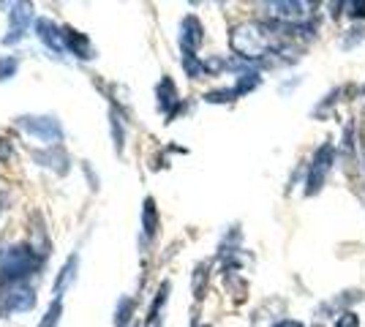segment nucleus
Returning a JSON list of instances; mask_svg holds the SVG:
<instances>
[{
  "label": "nucleus",
  "instance_id": "9",
  "mask_svg": "<svg viewBox=\"0 0 365 327\" xmlns=\"http://www.w3.org/2000/svg\"><path fill=\"white\" fill-rule=\"evenodd\" d=\"M76 267H79V256H68L66 259V265L61 267V273H58V279H55V300H63V292L68 289V284L74 281L76 276Z\"/></svg>",
  "mask_w": 365,
  "mask_h": 327
},
{
  "label": "nucleus",
  "instance_id": "8",
  "mask_svg": "<svg viewBox=\"0 0 365 327\" xmlns=\"http://www.w3.org/2000/svg\"><path fill=\"white\" fill-rule=\"evenodd\" d=\"M180 41H182V49H185L188 55H194V52H197V47L202 44V25H199L197 16H185V19H182Z\"/></svg>",
  "mask_w": 365,
  "mask_h": 327
},
{
  "label": "nucleus",
  "instance_id": "2",
  "mask_svg": "<svg viewBox=\"0 0 365 327\" xmlns=\"http://www.w3.org/2000/svg\"><path fill=\"white\" fill-rule=\"evenodd\" d=\"M232 49L245 58V61H257L262 55H267L270 49V33L259 25H240L232 31V38H229Z\"/></svg>",
  "mask_w": 365,
  "mask_h": 327
},
{
  "label": "nucleus",
  "instance_id": "5",
  "mask_svg": "<svg viewBox=\"0 0 365 327\" xmlns=\"http://www.w3.org/2000/svg\"><path fill=\"white\" fill-rule=\"evenodd\" d=\"M36 306V292L28 289L25 284H14V286H6V295H3V313H25Z\"/></svg>",
  "mask_w": 365,
  "mask_h": 327
},
{
  "label": "nucleus",
  "instance_id": "3",
  "mask_svg": "<svg viewBox=\"0 0 365 327\" xmlns=\"http://www.w3.org/2000/svg\"><path fill=\"white\" fill-rule=\"evenodd\" d=\"M19 125L33 140L46 142L49 147H55L63 140V128L58 123V118H52V115H25V118H19Z\"/></svg>",
  "mask_w": 365,
  "mask_h": 327
},
{
  "label": "nucleus",
  "instance_id": "10",
  "mask_svg": "<svg viewBox=\"0 0 365 327\" xmlns=\"http://www.w3.org/2000/svg\"><path fill=\"white\" fill-rule=\"evenodd\" d=\"M158 107L167 112V118H172V107H178V90L172 85V79H161L158 85Z\"/></svg>",
  "mask_w": 365,
  "mask_h": 327
},
{
  "label": "nucleus",
  "instance_id": "15",
  "mask_svg": "<svg viewBox=\"0 0 365 327\" xmlns=\"http://www.w3.org/2000/svg\"><path fill=\"white\" fill-rule=\"evenodd\" d=\"M338 327H357V316H354V313H344V316L338 319Z\"/></svg>",
  "mask_w": 365,
  "mask_h": 327
},
{
  "label": "nucleus",
  "instance_id": "18",
  "mask_svg": "<svg viewBox=\"0 0 365 327\" xmlns=\"http://www.w3.org/2000/svg\"><path fill=\"white\" fill-rule=\"evenodd\" d=\"M0 213H3V207H0Z\"/></svg>",
  "mask_w": 365,
  "mask_h": 327
},
{
  "label": "nucleus",
  "instance_id": "11",
  "mask_svg": "<svg viewBox=\"0 0 365 327\" xmlns=\"http://www.w3.org/2000/svg\"><path fill=\"white\" fill-rule=\"evenodd\" d=\"M142 229L148 237L158 232V210H155V202H153V197L145 199V210H142Z\"/></svg>",
  "mask_w": 365,
  "mask_h": 327
},
{
  "label": "nucleus",
  "instance_id": "16",
  "mask_svg": "<svg viewBox=\"0 0 365 327\" xmlns=\"http://www.w3.org/2000/svg\"><path fill=\"white\" fill-rule=\"evenodd\" d=\"M275 327H303L300 322H294V319H287V322H278Z\"/></svg>",
  "mask_w": 365,
  "mask_h": 327
},
{
  "label": "nucleus",
  "instance_id": "1",
  "mask_svg": "<svg viewBox=\"0 0 365 327\" xmlns=\"http://www.w3.org/2000/svg\"><path fill=\"white\" fill-rule=\"evenodd\" d=\"M44 262L41 254H36L33 246H11L0 256V286H14L33 276Z\"/></svg>",
  "mask_w": 365,
  "mask_h": 327
},
{
  "label": "nucleus",
  "instance_id": "17",
  "mask_svg": "<svg viewBox=\"0 0 365 327\" xmlns=\"http://www.w3.org/2000/svg\"><path fill=\"white\" fill-rule=\"evenodd\" d=\"M11 156V150H6V147H0V161H6V158Z\"/></svg>",
  "mask_w": 365,
  "mask_h": 327
},
{
  "label": "nucleus",
  "instance_id": "4",
  "mask_svg": "<svg viewBox=\"0 0 365 327\" xmlns=\"http://www.w3.org/2000/svg\"><path fill=\"white\" fill-rule=\"evenodd\" d=\"M9 33H6V38H3V44H16V41H22L28 31H31V22H33V6L31 3H11L9 6Z\"/></svg>",
  "mask_w": 365,
  "mask_h": 327
},
{
  "label": "nucleus",
  "instance_id": "7",
  "mask_svg": "<svg viewBox=\"0 0 365 327\" xmlns=\"http://www.w3.org/2000/svg\"><path fill=\"white\" fill-rule=\"evenodd\" d=\"M63 44H66L68 52H74L79 61H91V58H96V49H93L91 38H88L85 33L74 31L71 25L63 28Z\"/></svg>",
  "mask_w": 365,
  "mask_h": 327
},
{
  "label": "nucleus",
  "instance_id": "6",
  "mask_svg": "<svg viewBox=\"0 0 365 327\" xmlns=\"http://www.w3.org/2000/svg\"><path fill=\"white\" fill-rule=\"evenodd\" d=\"M36 36L41 38V44H44L55 58H61L63 52H66V44H63V28H58L52 19L41 16V19L36 22Z\"/></svg>",
  "mask_w": 365,
  "mask_h": 327
},
{
  "label": "nucleus",
  "instance_id": "12",
  "mask_svg": "<svg viewBox=\"0 0 365 327\" xmlns=\"http://www.w3.org/2000/svg\"><path fill=\"white\" fill-rule=\"evenodd\" d=\"M131 313H134V300L123 297L120 306H118V311H115V325H118V327H128V322H131Z\"/></svg>",
  "mask_w": 365,
  "mask_h": 327
},
{
  "label": "nucleus",
  "instance_id": "13",
  "mask_svg": "<svg viewBox=\"0 0 365 327\" xmlns=\"http://www.w3.org/2000/svg\"><path fill=\"white\" fill-rule=\"evenodd\" d=\"M61 313H63V300H52V306H49V311L44 313V319H41L38 327H58Z\"/></svg>",
  "mask_w": 365,
  "mask_h": 327
},
{
  "label": "nucleus",
  "instance_id": "14",
  "mask_svg": "<svg viewBox=\"0 0 365 327\" xmlns=\"http://www.w3.org/2000/svg\"><path fill=\"white\" fill-rule=\"evenodd\" d=\"M16 66H19L16 58H0V82H6V79L14 77Z\"/></svg>",
  "mask_w": 365,
  "mask_h": 327
}]
</instances>
